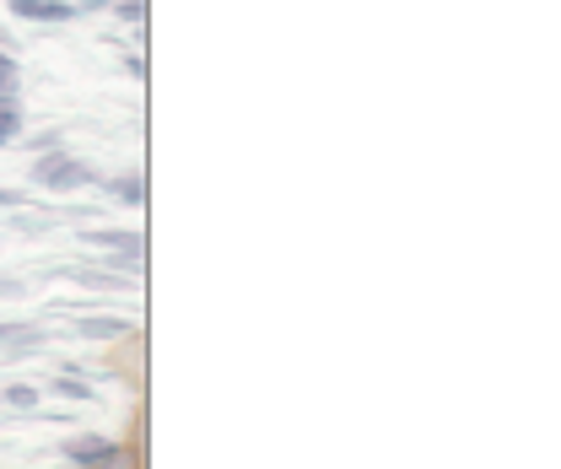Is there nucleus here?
<instances>
[{"label":"nucleus","instance_id":"1","mask_svg":"<svg viewBox=\"0 0 561 469\" xmlns=\"http://www.w3.org/2000/svg\"><path fill=\"white\" fill-rule=\"evenodd\" d=\"M27 179L38 190H55V195H70V190H92L98 184V168H87L81 157H66V151H49L27 168Z\"/></svg>","mask_w":561,"mask_h":469},{"label":"nucleus","instance_id":"2","mask_svg":"<svg viewBox=\"0 0 561 469\" xmlns=\"http://www.w3.org/2000/svg\"><path fill=\"white\" fill-rule=\"evenodd\" d=\"M81 238H87L92 249H108L114 260H125L130 275L140 270V254H146V238H140V232H125V227H87Z\"/></svg>","mask_w":561,"mask_h":469},{"label":"nucleus","instance_id":"3","mask_svg":"<svg viewBox=\"0 0 561 469\" xmlns=\"http://www.w3.org/2000/svg\"><path fill=\"white\" fill-rule=\"evenodd\" d=\"M5 11L16 22H76L81 16V5H70V0H5Z\"/></svg>","mask_w":561,"mask_h":469},{"label":"nucleus","instance_id":"4","mask_svg":"<svg viewBox=\"0 0 561 469\" xmlns=\"http://www.w3.org/2000/svg\"><path fill=\"white\" fill-rule=\"evenodd\" d=\"M114 448H119L114 437H70V443H60L66 465H76V469H98L108 454H114Z\"/></svg>","mask_w":561,"mask_h":469},{"label":"nucleus","instance_id":"5","mask_svg":"<svg viewBox=\"0 0 561 469\" xmlns=\"http://www.w3.org/2000/svg\"><path fill=\"white\" fill-rule=\"evenodd\" d=\"M66 275L81 286H98V291H130V275H114V270H66Z\"/></svg>","mask_w":561,"mask_h":469},{"label":"nucleus","instance_id":"6","mask_svg":"<svg viewBox=\"0 0 561 469\" xmlns=\"http://www.w3.org/2000/svg\"><path fill=\"white\" fill-rule=\"evenodd\" d=\"M0 340H5L11 351H38V345H44V335H38L33 324H0Z\"/></svg>","mask_w":561,"mask_h":469},{"label":"nucleus","instance_id":"7","mask_svg":"<svg viewBox=\"0 0 561 469\" xmlns=\"http://www.w3.org/2000/svg\"><path fill=\"white\" fill-rule=\"evenodd\" d=\"M16 87H22V66L0 49V103H16Z\"/></svg>","mask_w":561,"mask_h":469},{"label":"nucleus","instance_id":"8","mask_svg":"<svg viewBox=\"0 0 561 469\" xmlns=\"http://www.w3.org/2000/svg\"><path fill=\"white\" fill-rule=\"evenodd\" d=\"M22 140V108L16 103H0V146Z\"/></svg>","mask_w":561,"mask_h":469},{"label":"nucleus","instance_id":"9","mask_svg":"<svg viewBox=\"0 0 561 469\" xmlns=\"http://www.w3.org/2000/svg\"><path fill=\"white\" fill-rule=\"evenodd\" d=\"M81 330L98 340H114V335H130V324L125 319H81Z\"/></svg>","mask_w":561,"mask_h":469},{"label":"nucleus","instance_id":"10","mask_svg":"<svg viewBox=\"0 0 561 469\" xmlns=\"http://www.w3.org/2000/svg\"><path fill=\"white\" fill-rule=\"evenodd\" d=\"M114 201H125V205H136L140 201V179H98Z\"/></svg>","mask_w":561,"mask_h":469},{"label":"nucleus","instance_id":"11","mask_svg":"<svg viewBox=\"0 0 561 469\" xmlns=\"http://www.w3.org/2000/svg\"><path fill=\"white\" fill-rule=\"evenodd\" d=\"M49 394H60V400H92V389H87V384H76V378H55V384H49Z\"/></svg>","mask_w":561,"mask_h":469},{"label":"nucleus","instance_id":"12","mask_svg":"<svg viewBox=\"0 0 561 469\" xmlns=\"http://www.w3.org/2000/svg\"><path fill=\"white\" fill-rule=\"evenodd\" d=\"M108 11H119L125 22H140V16H146V0H114Z\"/></svg>","mask_w":561,"mask_h":469},{"label":"nucleus","instance_id":"13","mask_svg":"<svg viewBox=\"0 0 561 469\" xmlns=\"http://www.w3.org/2000/svg\"><path fill=\"white\" fill-rule=\"evenodd\" d=\"M5 400L27 410V404H38V389H27V384H11V389H5Z\"/></svg>","mask_w":561,"mask_h":469},{"label":"nucleus","instance_id":"14","mask_svg":"<svg viewBox=\"0 0 561 469\" xmlns=\"http://www.w3.org/2000/svg\"><path fill=\"white\" fill-rule=\"evenodd\" d=\"M98 469H136V454H130V448H114V454H108Z\"/></svg>","mask_w":561,"mask_h":469},{"label":"nucleus","instance_id":"15","mask_svg":"<svg viewBox=\"0 0 561 469\" xmlns=\"http://www.w3.org/2000/svg\"><path fill=\"white\" fill-rule=\"evenodd\" d=\"M0 297H22V281L16 275H0Z\"/></svg>","mask_w":561,"mask_h":469}]
</instances>
